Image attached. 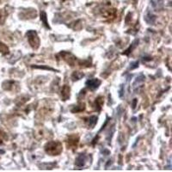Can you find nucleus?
Listing matches in <instances>:
<instances>
[{
    "label": "nucleus",
    "mask_w": 172,
    "mask_h": 172,
    "mask_svg": "<svg viewBox=\"0 0 172 172\" xmlns=\"http://www.w3.org/2000/svg\"><path fill=\"white\" fill-rule=\"evenodd\" d=\"M45 151L47 153L55 156L62 152V145L59 141H51L46 144Z\"/></svg>",
    "instance_id": "1"
},
{
    "label": "nucleus",
    "mask_w": 172,
    "mask_h": 172,
    "mask_svg": "<svg viewBox=\"0 0 172 172\" xmlns=\"http://www.w3.org/2000/svg\"><path fill=\"white\" fill-rule=\"evenodd\" d=\"M26 36L30 46L34 49H37L40 46V39L38 37L37 33L34 30H29L27 32Z\"/></svg>",
    "instance_id": "2"
},
{
    "label": "nucleus",
    "mask_w": 172,
    "mask_h": 172,
    "mask_svg": "<svg viewBox=\"0 0 172 172\" xmlns=\"http://www.w3.org/2000/svg\"><path fill=\"white\" fill-rule=\"evenodd\" d=\"M101 83V80H99L98 79H89V80L86 82V86H87L90 90H97L98 87L100 86Z\"/></svg>",
    "instance_id": "3"
},
{
    "label": "nucleus",
    "mask_w": 172,
    "mask_h": 172,
    "mask_svg": "<svg viewBox=\"0 0 172 172\" xmlns=\"http://www.w3.org/2000/svg\"><path fill=\"white\" fill-rule=\"evenodd\" d=\"M70 97V87L67 85H64L61 89V98L63 101H66Z\"/></svg>",
    "instance_id": "4"
},
{
    "label": "nucleus",
    "mask_w": 172,
    "mask_h": 172,
    "mask_svg": "<svg viewBox=\"0 0 172 172\" xmlns=\"http://www.w3.org/2000/svg\"><path fill=\"white\" fill-rule=\"evenodd\" d=\"M85 162V155H84V154H80L79 157H77V159H76V165H77L78 167H79V168H81V167H84V166Z\"/></svg>",
    "instance_id": "5"
},
{
    "label": "nucleus",
    "mask_w": 172,
    "mask_h": 172,
    "mask_svg": "<svg viewBox=\"0 0 172 172\" xmlns=\"http://www.w3.org/2000/svg\"><path fill=\"white\" fill-rule=\"evenodd\" d=\"M145 79H146V78H145V76H144L143 74H140L138 77H137V79H136V80H135V82L134 83V84H133L134 89H136L137 87H139V85L143 84V83L145 82Z\"/></svg>",
    "instance_id": "6"
},
{
    "label": "nucleus",
    "mask_w": 172,
    "mask_h": 172,
    "mask_svg": "<svg viewBox=\"0 0 172 172\" xmlns=\"http://www.w3.org/2000/svg\"><path fill=\"white\" fill-rule=\"evenodd\" d=\"M86 122H87V125H88V127H90V128H93L96 126L97 122V117L94 115L90 116V117H89L87 119Z\"/></svg>",
    "instance_id": "7"
},
{
    "label": "nucleus",
    "mask_w": 172,
    "mask_h": 172,
    "mask_svg": "<svg viewBox=\"0 0 172 172\" xmlns=\"http://www.w3.org/2000/svg\"><path fill=\"white\" fill-rule=\"evenodd\" d=\"M68 146H71V147H75L77 146L78 143H79V137H76V136H71L69 139H68Z\"/></svg>",
    "instance_id": "8"
},
{
    "label": "nucleus",
    "mask_w": 172,
    "mask_h": 172,
    "mask_svg": "<svg viewBox=\"0 0 172 172\" xmlns=\"http://www.w3.org/2000/svg\"><path fill=\"white\" fill-rule=\"evenodd\" d=\"M16 82L15 81H5L3 84V89L5 90H11L14 88Z\"/></svg>",
    "instance_id": "9"
},
{
    "label": "nucleus",
    "mask_w": 172,
    "mask_h": 172,
    "mask_svg": "<svg viewBox=\"0 0 172 172\" xmlns=\"http://www.w3.org/2000/svg\"><path fill=\"white\" fill-rule=\"evenodd\" d=\"M95 103H96V109L97 110H101L102 109V103H103V98L102 97H99L96 99V102H95Z\"/></svg>",
    "instance_id": "10"
},
{
    "label": "nucleus",
    "mask_w": 172,
    "mask_h": 172,
    "mask_svg": "<svg viewBox=\"0 0 172 172\" xmlns=\"http://www.w3.org/2000/svg\"><path fill=\"white\" fill-rule=\"evenodd\" d=\"M83 77H84V73L80 72V71H75L71 75V79H72L73 81H75V80H79V79H82Z\"/></svg>",
    "instance_id": "11"
},
{
    "label": "nucleus",
    "mask_w": 172,
    "mask_h": 172,
    "mask_svg": "<svg viewBox=\"0 0 172 172\" xmlns=\"http://www.w3.org/2000/svg\"><path fill=\"white\" fill-rule=\"evenodd\" d=\"M41 22L43 23V24L46 26V28L50 29V26L48 25V21H47V14H46L45 11H41Z\"/></svg>",
    "instance_id": "12"
},
{
    "label": "nucleus",
    "mask_w": 172,
    "mask_h": 172,
    "mask_svg": "<svg viewBox=\"0 0 172 172\" xmlns=\"http://www.w3.org/2000/svg\"><path fill=\"white\" fill-rule=\"evenodd\" d=\"M0 52H2L3 54H7L9 52V48L6 45H4V43H2L0 41Z\"/></svg>",
    "instance_id": "13"
},
{
    "label": "nucleus",
    "mask_w": 172,
    "mask_h": 172,
    "mask_svg": "<svg viewBox=\"0 0 172 172\" xmlns=\"http://www.w3.org/2000/svg\"><path fill=\"white\" fill-rule=\"evenodd\" d=\"M145 19H146V22H147L148 23H153L154 21H155V19H156V17H155L154 16L152 15V14L148 13V14L146 16Z\"/></svg>",
    "instance_id": "14"
},
{
    "label": "nucleus",
    "mask_w": 172,
    "mask_h": 172,
    "mask_svg": "<svg viewBox=\"0 0 172 172\" xmlns=\"http://www.w3.org/2000/svg\"><path fill=\"white\" fill-rule=\"evenodd\" d=\"M6 13L4 11V10H0V24H3L6 18Z\"/></svg>",
    "instance_id": "15"
},
{
    "label": "nucleus",
    "mask_w": 172,
    "mask_h": 172,
    "mask_svg": "<svg viewBox=\"0 0 172 172\" xmlns=\"http://www.w3.org/2000/svg\"><path fill=\"white\" fill-rule=\"evenodd\" d=\"M85 109V107H84V103H81V104L79 105V106H77L76 108H75V109H72L71 111L73 113L75 112H80V111H83L84 109Z\"/></svg>",
    "instance_id": "16"
},
{
    "label": "nucleus",
    "mask_w": 172,
    "mask_h": 172,
    "mask_svg": "<svg viewBox=\"0 0 172 172\" xmlns=\"http://www.w3.org/2000/svg\"><path fill=\"white\" fill-rule=\"evenodd\" d=\"M138 41H135L134 42V43H133V44H132L131 45V47H130V48H129L127 49V51H126V52H123V54H128V53H129V52H131L132 51H133V50H134V48L135 47H136V44H137V43H138Z\"/></svg>",
    "instance_id": "17"
},
{
    "label": "nucleus",
    "mask_w": 172,
    "mask_h": 172,
    "mask_svg": "<svg viewBox=\"0 0 172 172\" xmlns=\"http://www.w3.org/2000/svg\"><path fill=\"white\" fill-rule=\"evenodd\" d=\"M4 139H6V135H5L4 132L0 129V144H2Z\"/></svg>",
    "instance_id": "18"
},
{
    "label": "nucleus",
    "mask_w": 172,
    "mask_h": 172,
    "mask_svg": "<svg viewBox=\"0 0 172 172\" xmlns=\"http://www.w3.org/2000/svg\"><path fill=\"white\" fill-rule=\"evenodd\" d=\"M131 66H130V69H131V70L135 69V68H137L138 66V61H136V62H134V63H132Z\"/></svg>",
    "instance_id": "19"
},
{
    "label": "nucleus",
    "mask_w": 172,
    "mask_h": 172,
    "mask_svg": "<svg viewBox=\"0 0 172 172\" xmlns=\"http://www.w3.org/2000/svg\"><path fill=\"white\" fill-rule=\"evenodd\" d=\"M135 103H136V99H134V104H133V108H134V109L135 108Z\"/></svg>",
    "instance_id": "20"
}]
</instances>
